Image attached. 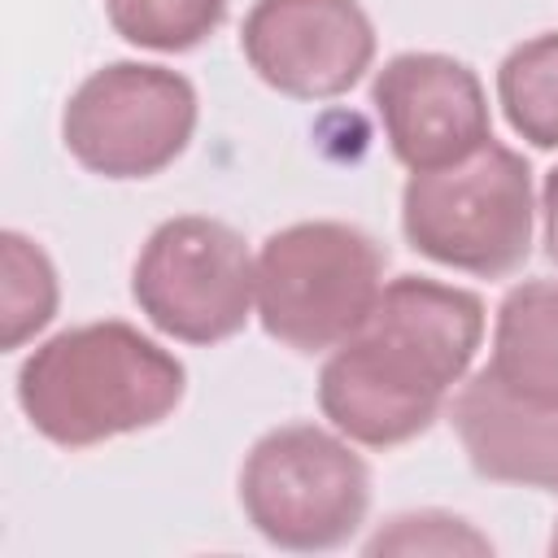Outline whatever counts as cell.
Here are the masks:
<instances>
[{
    "label": "cell",
    "mask_w": 558,
    "mask_h": 558,
    "mask_svg": "<svg viewBox=\"0 0 558 558\" xmlns=\"http://www.w3.org/2000/svg\"><path fill=\"white\" fill-rule=\"evenodd\" d=\"M484 340V301L466 288L401 275L366 323L318 371V405L336 432L388 449L432 427Z\"/></svg>",
    "instance_id": "obj_1"
},
{
    "label": "cell",
    "mask_w": 558,
    "mask_h": 558,
    "mask_svg": "<svg viewBox=\"0 0 558 558\" xmlns=\"http://www.w3.org/2000/svg\"><path fill=\"white\" fill-rule=\"evenodd\" d=\"M187 371L131 323H83L44 340L17 371V405L31 427L87 449L161 423L183 401Z\"/></svg>",
    "instance_id": "obj_2"
},
{
    "label": "cell",
    "mask_w": 558,
    "mask_h": 558,
    "mask_svg": "<svg viewBox=\"0 0 558 558\" xmlns=\"http://www.w3.org/2000/svg\"><path fill=\"white\" fill-rule=\"evenodd\" d=\"M532 214V170L497 140L453 166L414 170L401 192L410 248L484 279H501L527 262Z\"/></svg>",
    "instance_id": "obj_3"
},
{
    "label": "cell",
    "mask_w": 558,
    "mask_h": 558,
    "mask_svg": "<svg viewBox=\"0 0 558 558\" xmlns=\"http://www.w3.org/2000/svg\"><path fill=\"white\" fill-rule=\"evenodd\" d=\"M379 292L384 248L349 222H292L257 253V318L266 336L296 353H323L349 340L375 310Z\"/></svg>",
    "instance_id": "obj_4"
},
{
    "label": "cell",
    "mask_w": 558,
    "mask_h": 558,
    "mask_svg": "<svg viewBox=\"0 0 558 558\" xmlns=\"http://www.w3.org/2000/svg\"><path fill=\"white\" fill-rule=\"evenodd\" d=\"M240 506L279 549H336L366 519L371 471L340 436L314 423H283L248 449Z\"/></svg>",
    "instance_id": "obj_5"
},
{
    "label": "cell",
    "mask_w": 558,
    "mask_h": 558,
    "mask_svg": "<svg viewBox=\"0 0 558 558\" xmlns=\"http://www.w3.org/2000/svg\"><path fill=\"white\" fill-rule=\"evenodd\" d=\"M196 131V87L166 65L113 61L78 83L61 113L70 157L105 179L166 170Z\"/></svg>",
    "instance_id": "obj_6"
},
{
    "label": "cell",
    "mask_w": 558,
    "mask_h": 558,
    "mask_svg": "<svg viewBox=\"0 0 558 558\" xmlns=\"http://www.w3.org/2000/svg\"><path fill=\"white\" fill-rule=\"evenodd\" d=\"M253 275L240 231L218 218H170L161 222L135 257L131 296L140 314L183 340V344H218L248 323L253 310Z\"/></svg>",
    "instance_id": "obj_7"
},
{
    "label": "cell",
    "mask_w": 558,
    "mask_h": 558,
    "mask_svg": "<svg viewBox=\"0 0 558 558\" xmlns=\"http://www.w3.org/2000/svg\"><path fill=\"white\" fill-rule=\"evenodd\" d=\"M240 48L262 83L296 100L344 96L375 61V26L357 0H257Z\"/></svg>",
    "instance_id": "obj_8"
},
{
    "label": "cell",
    "mask_w": 558,
    "mask_h": 558,
    "mask_svg": "<svg viewBox=\"0 0 558 558\" xmlns=\"http://www.w3.org/2000/svg\"><path fill=\"white\" fill-rule=\"evenodd\" d=\"M371 105L405 170H440L493 140L488 100L471 65L445 52H401L375 83Z\"/></svg>",
    "instance_id": "obj_9"
},
{
    "label": "cell",
    "mask_w": 558,
    "mask_h": 558,
    "mask_svg": "<svg viewBox=\"0 0 558 558\" xmlns=\"http://www.w3.org/2000/svg\"><path fill=\"white\" fill-rule=\"evenodd\" d=\"M449 418L475 475L558 493V410L519 401L484 366L462 384Z\"/></svg>",
    "instance_id": "obj_10"
},
{
    "label": "cell",
    "mask_w": 558,
    "mask_h": 558,
    "mask_svg": "<svg viewBox=\"0 0 558 558\" xmlns=\"http://www.w3.org/2000/svg\"><path fill=\"white\" fill-rule=\"evenodd\" d=\"M488 375L519 401L558 410V283L527 279L506 292Z\"/></svg>",
    "instance_id": "obj_11"
},
{
    "label": "cell",
    "mask_w": 558,
    "mask_h": 558,
    "mask_svg": "<svg viewBox=\"0 0 558 558\" xmlns=\"http://www.w3.org/2000/svg\"><path fill=\"white\" fill-rule=\"evenodd\" d=\"M506 122L536 148H558V31L519 44L497 70Z\"/></svg>",
    "instance_id": "obj_12"
},
{
    "label": "cell",
    "mask_w": 558,
    "mask_h": 558,
    "mask_svg": "<svg viewBox=\"0 0 558 558\" xmlns=\"http://www.w3.org/2000/svg\"><path fill=\"white\" fill-rule=\"evenodd\" d=\"M0 349L26 344L35 331H44L57 314V270L48 253L17 235H0Z\"/></svg>",
    "instance_id": "obj_13"
},
{
    "label": "cell",
    "mask_w": 558,
    "mask_h": 558,
    "mask_svg": "<svg viewBox=\"0 0 558 558\" xmlns=\"http://www.w3.org/2000/svg\"><path fill=\"white\" fill-rule=\"evenodd\" d=\"M105 13L109 26L135 48L187 52L222 26L227 0H105Z\"/></svg>",
    "instance_id": "obj_14"
},
{
    "label": "cell",
    "mask_w": 558,
    "mask_h": 558,
    "mask_svg": "<svg viewBox=\"0 0 558 558\" xmlns=\"http://www.w3.org/2000/svg\"><path fill=\"white\" fill-rule=\"evenodd\" d=\"M366 554H493V541L480 536L466 519L418 510L388 519V527L366 541Z\"/></svg>",
    "instance_id": "obj_15"
},
{
    "label": "cell",
    "mask_w": 558,
    "mask_h": 558,
    "mask_svg": "<svg viewBox=\"0 0 558 558\" xmlns=\"http://www.w3.org/2000/svg\"><path fill=\"white\" fill-rule=\"evenodd\" d=\"M541 214H545V248L558 262V166L545 174V192H541Z\"/></svg>",
    "instance_id": "obj_16"
},
{
    "label": "cell",
    "mask_w": 558,
    "mask_h": 558,
    "mask_svg": "<svg viewBox=\"0 0 558 558\" xmlns=\"http://www.w3.org/2000/svg\"><path fill=\"white\" fill-rule=\"evenodd\" d=\"M549 554H558V523H554V536H549Z\"/></svg>",
    "instance_id": "obj_17"
}]
</instances>
